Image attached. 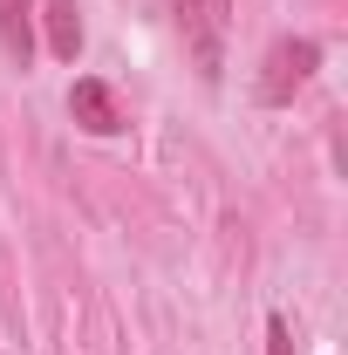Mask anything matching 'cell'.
<instances>
[{
  "label": "cell",
  "instance_id": "cell-1",
  "mask_svg": "<svg viewBox=\"0 0 348 355\" xmlns=\"http://www.w3.org/2000/svg\"><path fill=\"white\" fill-rule=\"evenodd\" d=\"M314 69H321V42H314V35H280V42L266 48V62H260L253 96H260L266 110H287V103L314 83Z\"/></svg>",
  "mask_w": 348,
  "mask_h": 355
},
{
  "label": "cell",
  "instance_id": "cell-2",
  "mask_svg": "<svg viewBox=\"0 0 348 355\" xmlns=\"http://www.w3.org/2000/svg\"><path fill=\"white\" fill-rule=\"evenodd\" d=\"M171 21L184 48H191V62H198V76L218 83V69H225V35H232V0H171Z\"/></svg>",
  "mask_w": 348,
  "mask_h": 355
},
{
  "label": "cell",
  "instance_id": "cell-3",
  "mask_svg": "<svg viewBox=\"0 0 348 355\" xmlns=\"http://www.w3.org/2000/svg\"><path fill=\"white\" fill-rule=\"evenodd\" d=\"M69 116H76L89 137H116L130 123L123 103H116V89L103 83V76H76V83H69Z\"/></svg>",
  "mask_w": 348,
  "mask_h": 355
},
{
  "label": "cell",
  "instance_id": "cell-4",
  "mask_svg": "<svg viewBox=\"0 0 348 355\" xmlns=\"http://www.w3.org/2000/svg\"><path fill=\"white\" fill-rule=\"evenodd\" d=\"M42 28H48V55L55 62L82 55V14H76V0H42Z\"/></svg>",
  "mask_w": 348,
  "mask_h": 355
},
{
  "label": "cell",
  "instance_id": "cell-5",
  "mask_svg": "<svg viewBox=\"0 0 348 355\" xmlns=\"http://www.w3.org/2000/svg\"><path fill=\"white\" fill-rule=\"evenodd\" d=\"M0 42L14 62L35 55V0H0Z\"/></svg>",
  "mask_w": 348,
  "mask_h": 355
},
{
  "label": "cell",
  "instance_id": "cell-6",
  "mask_svg": "<svg viewBox=\"0 0 348 355\" xmlns=\"http://www.w3.org/2000/svg\"><path fill=\"white\" fill-rule=\"evenodd\" d=\"M266 355H294V328H287V314H266Z\"/></svg>",
  "mask_w": 348,
  "mask_h": 355
}]
</instances>
